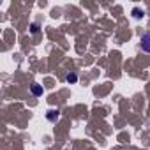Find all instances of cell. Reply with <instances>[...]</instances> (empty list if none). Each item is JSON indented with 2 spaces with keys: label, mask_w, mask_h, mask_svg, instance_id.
<instances>
[{
  "label": "cell",
  "mask_w": 150,
  "mask_h": 150,
  "mask_svg": "<svg viewBox=\"0 0 150 150\" xmlns=\"http://www.w3.org/2000/svg\"><path fill=\"white\" fill-rule=\"evenodd\" d=\"M37 30H39V27H37V25H35V23H34V25H32V27H30V32H32V34H35V32H37Z\"/></svg>",
  "instance_id": "6"
},
{
  "label": "cell",
  "mask_w": 150,
  "mask_h": 150,
  "mask_svg": "<svg viewBox=\"0 0 150 150\" xmlns=\"http://www.w3.org/2000/svg\"><path fill=\"white\" fill-rule=\"evenodd\" d=\"M76 80H78V76H76L74 72H69V74H67V81H69V83H76Z\"/></svg>",
  "instance_id": "4"
},
{
  "label": "cell",
  "mask_w": 150,
  "mask_h": 150,
  "mask_svg": "<svg viewBox=\"0 0 150 150\" xmlns=\"http://www.w3.org/2000/svg\"><path fill=\"white\" fill-rule=\"evenodd\" d=\"M139 48L145 53H150V32H146V34H143L139 37Z\"/></svg>",
  "instance_id": "1"
},
{
  "label": "cell",
  "mask_w": 150,
  "mask_h": 150,
  "mask_svg": "<svg viewBox=\"0 0 150 150\" xmlns=\"http://www.w3.org/2000/svg\"><path fill=\"white\" fill-rule=\"evenodd\" d=\"M30 90H32V94H34V96H41V94H42V87H41V85H37V83H34V85L30 87Z\"/></svg>",
  "instance_id": "2"
},
{
  "label": "cell",
  "mask_w": 150,
  "mask_h": 150,
  "mask_svg": "<svg viewBox=\"0 0 150 150\" xmlns=\"http://www.w3.org/2000/svg\"><path fill=\"white\" fill-rule=\"evenodd\" d=\"M132 16H134V18H141V16H143V11H139L138 7H134V9H132Z\"/></svg>",
  "instance_id": "5"
},
{
  "label": "cell",
  "mask_w": 150,
  "mask_h": 150,
  "mask_svg": "<svg viewBox=\"0 0 150 150\" xmlns=\"http://www.w3.org/2000/svg\"><path fill=\"white\" fill-rule=\"evenodd\" d=\"M57 118H58V111L50 110V111H48V120H50V122H55Z\"/></svg>",
  "instance_id": "3"
}]
</instances>
